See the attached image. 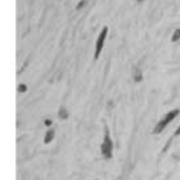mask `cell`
Returning <instances> with one entry per match:
<instances>
[{"label":"cell","mask_w":180,"mask_h":180,"mask_svg":"<svg viewBox=\"0 0 180 180\" xmlns=\"http://www.w3.org/2000/svg\"><path fill=\"white\" fill-rule=\"evenodd\" d=\"M179 135H180V127H177L176 131H175V134H173V136L176 138V136H179Z\"/></svg>","instance_id":"8fae6325"},{"label":"cell","mask_w":180,"mask_h":180,"mask_svg":"<svg viewBox=\"0 0 180 180\" xmlns=\"http://www.w3.org/2000/svg\"><path fill=\"white\" fill-rule=\"evenodd\" d=\"M44 124L47 125V127H49V128H51V125H52V120H51V118H47V120H44Z\"/></svg>","instance_id":"30bf717a"},{"label":"cell","mask_w":180,"mask_h":180,"mask_svg":"<svg viewBox=\"0 0 180 180\" xmlns=\"http://www.w3.org/2000/svg\"><path fill=\"white\" fill-rule=\"evenodd\" d=\"M58 118L61 120V121H65V120H68L69 118V111L66 110V107L65 106H61L58 110Z\"/></svg>","instance_id":"5b68a950"},{"label":"cell","mask_w":180,"mask_h":180,"mask_svg":"<svg viewBox=\"0 0 180 180\" xmlns=\"http://www.w3.org/2000/svg\"><path fill=\"white\" fill-rule=\"evenodd\" d=\"M113 152H114V142L113 138L110 135V129L107 125H104V135H103V141L100 145V154L103 156V159L110 161L113 158Z\"/></svg>","instance_id":"6da1fadb"},{"label":"cell","mask_w":180,"mask_h":180,"mask_svg":"<svg viewBox=\"0 0 180 180\" xmlns=\"http://www.w3.org/2000/svg\"><path fill=\"white\" fill-rule=\"evenodd\" d=\"M132 80L135 83H141L143 80V73H142V69H141L139 65H135L132 68Z\"/></svg>","instance_id":"277c9868"},{"label":"cell","mask_w":180,"mask_h":180,"mask_svg":"<svg viewBox=\"0 0 180 180\" xmlns=\"http://www.w3.org/2000/svg\"><path fill=\"white\" fill-rule=\"evenodd\" d=\"M136 2H138V3H142V2H145V0H136Z\"/></svg>","instance_id":"7c38bea8"},{"label":"cell","mask_w":180,"mask_h":180,"mask_svg":"<svg viewBox=\"0 0 180 180\" xmlns=\"http://www.w3.org/2000/svg\"><path fill=\"white\" fill-rule=\"evenodd\" d=\"M107 35H108V27H103L101 31L99 33V35H97V40H96V44H94V56H93L94 61H97L100 58V55H101V51H103V48H104V42L107 40Z\"/></svg>","instance_id":"3957f363"},{"label":"cell","mask_w":180,"mask_h":180,"mask_svg":"<svg viewBox=\"0 0 180 180\" xmlns=\"http://www.w3.org/2000/svg\"><path fill=\"white\" fill-rule=\"evenodd\" d=\"M54 138H55V129L54 128H49L45 132V136H44V143L47 145V143H51L52 141H54Z\"/></svg>","instance_id":"8992f818"},{"label":"cell","mask_w":180,"mask_h":180,"mask_svg":"<svg viewBox=\"0 0 180 180\" xmlns=\"http://www.w3.org/2000/svg\"><path fill=\"white\" fill-rule=\"evenodd\" d=\"M170 41H172V42H177V41H180V28H176L175 31H173L172 37H170Z\"/></svg>","instance_id":"52a82bcc"},{"label":"cell","mask_w":180,"mask_h":180,"mask_svg":"<svg viewBox=\"0 0 180 180\" xmlns=\"http://www.w3.org/2000/svg\"><path fill=\"white\" fill-rule=\"evenodd\" d=\"M17 92H19V93H26L27 92V85H24V83H20V85L17 86Z\"/></svg>","instance_id":"ba28073f"},{"label":"cell","mask_w":180,"mask_h":180,"mask_svg":"<svg viewBox=\"0 0 180 180\" xmlns=\"http://www.w3.org/2000/svg\"><path fill=\"white\" fill-rule=\"evenodd\" d=\"M180 114V110L179 108H175V110H170V111H168V113L163 115V117L159 120L158 122H156V125L154 127V131H152V134H161L163 129L168 127V125L170 124V122L175 120V118L177 117Z\"/></svg>","instance_id":"7a4b0ae2"},{"label":"cell","mask_w":180,"mask_h":180,"mask_svg":"<svg viewBox=\"0 0 180 180\" xmlns=\"http://www.w3.org/2000/svg\"><path fill=\"white\" fill-rule=\"evenodd\" d=\"M85 4H86V0H80V2L76 4V10H82V9L85 7Z\"/></svg>","instance_id":"9c48e42d"}]
</instances>
